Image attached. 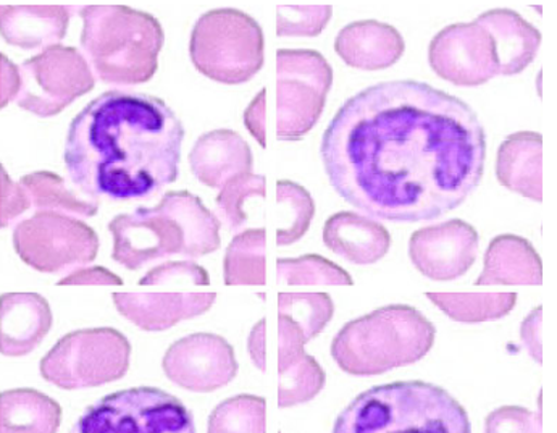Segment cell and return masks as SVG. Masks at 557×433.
<instances>
[{"mask_svg":"<svg viewBox=\"0 0 557 433\" xmlns=\"http://www.w3.org/2000/svg\"><path fill=\"white\" fill-rule=\"evenodd\" d=\"M262 26L238 9L209 10L199 16L189 41L193 65L222 85L251 82L263 66Z\"/></svg>","mask_w":557,"mask_h":433,"instance_id":"8992f818","label":"cell"},{"mask_svg":"<svg viewBox=\"0 0 557 433\" xmlns=\"http://www.w3.org/2000/svg\"><path fill=\"white\" fill-rule=\"evenodd\" d=\"M32 209V201L20 183L13 182L5 166L0 165V228L22 222L23 215Z\"/></svg>","mask_w":557,"mask_h":433,"instance_id":"f35d334b","label":"cell"},{"mask_svg":"<svg viewBox=\"0 0 557 433\" xmlns=\"http://www.w3.org/2000/svg\"><path fill=\"white\" fill-rule=\"evenodd\" d=\"M543 265L529 239L506 235L492 239L485 252V264L475 286H540Z\"/></svg>","mask_w":557,"mask_h":433,"instance_id":"7402d4cb","label":"cell"},{"mask_svg":"<svg viewBox=\"0 0 557 433\" xmlns=\"http://www.w3.org/2000/svg\"><path fill=\"white\" fill-rule=\"evenodd\" d=\"M57 286H122L123 280L103 265L82 268L69 273L55 283Z\"/></svg>","mask_w":557,"mask_h":433,"instance_id":"ab89813d","label":"cell"},{"mask_svg":"<svg viewBox=\"0 0 557 433\" xmlns=\"http://www.w3.org/2000/svg\"><path fill=\"white\" fill-rule=\"evenodd\" d=\"M540 412L520 406H503L485 419V433H542Z\"/></svg>","mask_w":557,"mask_h":433,"instance_id":"74e56055","label":"cell"},{"mask_svg":"<svg viewBox=\"0 0 557 433\" xmlns=\"http://www.w3.org/2000/svg\"><path fill=\"white\" fill-rule=\"evenodd\" d=\"M265 198V176L245 173L230 180L215 199L216 219L222 220L223 225L230 232H242L249 222L246 205L251 199Z\"/></svg>","mask_w":557,"mask_h":433,"instance_id":"e575fe53","label":"cell"},{"mask_svg":"<svg viewBox=\"0 0 557 433\" xmlns=\"http://www.w3.org/2000/svg\"><path fill=\"white\" fill-rule=\"evenodd\" d=\"M276 279L288 286H352L355 280L342 265L319 255L276 261Z\"/></svg>","mask_w":557,"mask_h":433,"instance_id":"d6a6232c","label":"cell"},{"mask_svg":"<svg viewBox=\"0 0 557 433\" xmlns=\"http://www.w3.org/2000/svg\"><path fill=\"white\" fill-rule=\"evenodd\" d=\"M495 42L499 75H520L539 54L542 33L519 13L509 9H495L475 18Z\"/></svg>","mask_w":557,"mask_h":433,"instance_id":"603a6c76","label":"cell"},{"mask_svg":"<svg viewBox=\"0 0 557 433\" xmlns=\"http://www.w3.org/2000/svg\"><path fill=\"white\" fill-rule=\"evenodd\" d=\"M278 316L295 322L309 343L332 322L335 302L326 293H280Z\"/></svg>","mask_w":557,"mask_h":433,"instance_id":"836d02e7","label":"cell"},{"mask_svg":"<svg viewBox=\"0 0 557 433\" xmlns=\"http://www.w3.org/2000/svg\"><path fill=\"white\" fill-rule=\"evenodd\" d=\"M332 5H278L276 36L278 38H317L332 20Z\"/></svg>","mask_w":557,"mask_h":433,"instance_id":"d590c367","label":"cell"},{"mask_svg":"<svg viewBox=\"0 0 557 433\" xmlns=\"http://www.w3.org/2000/svg\"><path fill=\"white\" fill-rule=\"evenodd\" d=\"M18 183L28 195L32 209L36 212H55L82 220L91 219L101 208V201L73 189L66 185L65 178L48 170L28 173Z\"/></svg>","mask_w":557,"mask_h":433,"instance_id":"4316f807","label":"cell"},{"mask_svg":"<svg viewBox=\"0 0 557 433\" xmlns=\"http://www.w3.org/2000/svg\"><path fill=\"white\" fill-rule=\"evenodd\" d=\"M435 336V325L412 306H383L336 333L332 358L346 374L372 378L422 361Z\"/></svg>","mask_w":557,"mask_h":433,"instance_id":"5b68a950","label":"cell"},{"mask_svg":"<svg viewBox=\"0 0 557 433\" xmlns=\"http://www.w3.org/2000/svg\"><path fill=\"white\" fill-rule=\"evenodd\" d=\"M72 15L66 5H2L0 35L13 48L42 52L65 39Z\"/></svg>","mask_w":557,"mask_h":433,"instance_id":"ac0fdd59","label":"cell"},{"mask_svg":"<svg viewBox=\"0 0 557 433\" xmlns=\"http://www.w3.org/2000/svg\"><path fill=\"white\" fill-rule=\"evenodd\" d=\"M163 374L180 388L212 393L232 383L239 371L235 349L215 333H191L176 339L162 359Z\"/></svg>","mask_w":557,"mask_h":433,"instance_id":"5bb4252c","label":"cell"},{"mask_svg":"<svg viewBox=\"0 0 557 433\" xmlns=\"http://www.w3.org/2000/svg\"><path fill=\"white\" fill-rule=\"evenodd\" d=\"M479 246V232L470 223L453 219L413 232L409 239V258L426 279L453 282L475 264Z\"/></svg>","mask_w":557,"mask_h":433,"instance_id":"9a60e30c","label":"cell"},{"mask_svg":"<svg viewBox=\"0 0 557 433\" xmlns=\"http://www.w3.org/2000/svg\"><path fill=\"white\" fill-rule=\"evenodd\" d=\"M139 286H209L210 275L195 261H165L156 265L138 282Z\"/></svg>","mask_w":557,"mask_h":433,"instance_id":"8d00e7d4","label":"cell"},{"mask_svg":"<svg viewBox=\"0 0 557 433\" xmlns=\"http://www.w3.org/2000/svg\"><path fill=\"white\" fill-rule=\"evenodd\" d=\"M116 311L145 332H165L210 311L215 292L113 293Z\"/></svg>","mask_w":557,"mask_h":433,"instance_id":"2e32d148","label":"cell"},{"mask_svg":"<svg viewBox=\"0 0 557 433\" xmlns=\"http://www.w3.org/2000/svg\"><path fill=\"white\" fill-rule=\"evenodd\" d=\"M22 88L20 66L15 65L5 54H0V109L16 101Z\"/></svg>","mask_w":557,"mask_h":433,"instance_id":"b9f144b4","label":"cell"},{"mask_svg":"<svg viewBox=\"0 0 557 433\" xmlns=\"http://www.w3.org/2000/svg\"><path fill=\"white\" fill-rule=\"evenodd\" d=\"M267 89H260L259 95L252 99L251 104L245 110V125L248 132L251 133L253 139L259 143L260 148H267L265 136V106H267Z\"/></svg>","mask_w":557,"mask_h":433,"instance_id":"7bdbcfd3","label":"cell"},{"mask_svg":"<svg viewBox=\"0 0 557 433\" xmlns=\"http://www.w3.org/2000/svg\"><path fill=\"white\" fill-rule=\"evenodd\" d=\"M251 146L233 129L206 133L189 152V166L199 183L222 189L235 176L252 173Z\"/></svg>","mask_w":557,"mask_h":433,"instance_id":"ffe728a7","label":"cell"},{"mask_svg":"<svg viewBox=\"0 0 557 433\" xmlns=\"http://www.w3.org/2000/svg\"><path fill=\"white\" fill-rule=\"evenodd\" d=\"M542 306H536L525 321L520 326V338H522L523 346L529 351L530 358L533 361L543 364V351H542Z\"/></svg>","mask_w":557,"mask_h":433,"instance_id":"60d3db41","label":"cell"},{"mask_svg":"<svg viewBox=\"0 0 557 433\" xmlns=\"http://www.w3.org/2000/svg\"><path fill=\"white\" fill-rule=\"evenodd\" d=\"M248 351L251 356V361L260 372L267 371V355H265V319H260L256 325L252 326L251 333L248 338Z\"/></svg>","mask_w":557,"mask_h":433,"instance_id":"ee69618b","label":"cell"},{"mask_svg":"<svg viewBox=\"0 0 557 433\" xmlns=\"http://www.w3.org/2000/svg\"><path fill=\"white\" fill-rule=\"evenodd\" d=\"M183 139L182 120L162 99L113 89L72 120L63 161L88 198L149 199L178 180Z\"/></svg>","mask_w":557,"mask_h":433,"instance_id":"7a4b0ae2","label":"cell"},{"mask_svg":"<svg viewBox=\"0 0 557 433\" xmlns=\"http://www.w3.org/2000/svg\"><path fill=\"white\" fill-rule=\"evenodd\" d=\"M185 230V258L188 261L212 255L222 245L220 220L189 191H169L159 202Z\"/></svg>","mask_w":557,"mask_h":433,"instance_id":"484cf974","label":"cell"},{"mask_svg":"<svg viewBox=\"0 0 557 433\" xmlns=\"http://www.w3.org/2000/svg\"><path fill=\"white\" fill-rule=\"evenodd\" d=\"M401 33L388 23L360 20L346 25L336 36L335 52L346 65L376 72L396 65L405 55Z\"/></svg>","mask_w":557,"mask_h":433,"instance_id":"d6986e66","label":"cell"},{"mask_svg":"<svg viewBox=\"0 0 557 433\" xmlns=\"http://www.w3.org/2000/svg\"><path fill=\"white\" fill-rule=\"evenodd\" d=\"M132 345L112 326L66 333L46 352L39 364L41 378L57 388H98L128 374Z\"/></svg>","mask_w":557,"mask_h":433,"instance_id":"52a82bcc","label":"cell"},{"mask_svg":"<svg viewBox=\"0 0 557 433\" xmlns=\"http://www.w3.org/2000/svg\"><path fill=\"white\" fill-rule=\"evenodd\" d=\"M315 215V202L305 186L289 180L276 183V246L295 245L305 238Z\"/></svg>","mask_w":557,"mask_h":433,"instance_id":"f546056e","label":"cell"},{"mask_svg":"<svg viewBox=\"0 0 557 433\" xmlns=\"http://www.w3.org/2000/svg\"><path fill=\"white\" fill-rule=\"evenodd\" d=\"M322 238L330 251L356 265L376 264L392 248L388 228L372 216L348 211L326 220Z\"/></svg>","mask_w":557,"mask_h":433,"instance_id":"44dd1931","label":"cell"},{"mask_svg":"<svg viewBox=\"0 0 557 433\" xmlns=\"http://www.w3.org/2000/svg\"><path fill=\"white\" fill-rule=\"evenodd\" d=\"M107 228L113 238V261L128 271H141L152 262L185 255V230L160 205L119 214Z\"/></svg>","mask_w":557,"mask_h":433,"instance_id":"7c38bea8","label":"cell"},{"mask_svg":"<svg viewBox=\"0 0 557 433\" xmlns=\"http://www.w3.org/2000/svg\"><path fill=\"white\" fill-rule=\"evenodd\" d=\"M326 374L313 356L302 352L285 368L278 369L280 409L312 401L325 388Z\"/></svg>","mask_w":557,"mask_h":433,"instance_id":"1f68e13d","label":"cell"},{"mask_svg":"<svg viewBox=\"0 0 557 433\" xmlns=\"http://www.w3.org/2000/svg\"><path fill=\"white\" fill-rule=\"evenodd\" d=\"M20 76L16 106L42 119L59 115L96 86L85 55L72 46H53L25 60Z\"/></svg>","mask_w":557,"mask_h":433,"instance_id":"8fae6325","label":"cell"},{"mask_svg":"<svg viewBox=\"0 0 557 433\" xmlns=\"http://www.w3.org/2000/svg\"><path fill=\"white\" fill-rule=\"evenodd\" d=\"M226 286L265 285V230L249 228L238 233L223 259Z\"/></svg>","mask_w":557,"mask_h":433,"instance_id":"f1b7e54d","label":"cell"},{"mask_svg":"<svg viewBox=\"0 0 557 433\" xmlns=\"http://www.w3.org/2000/svg\"><path fill=\"white\" fill-rule=\"evenodd\" d=\"M53 324L51 305L39 293H3L0 296V352L7 358L32 355Z\"/></svg>","mask_w":557,"mask_h":433,"instance_id":"e0dca14e","label":"cell"},{"mask_svg":"<svg viewBox=\"0 0 557 433\" xmlns=\"http://www.w3.org/2000/svg\"><path fill=\"white\" fill-rule=\"evenodd\" d=\"M429 60L440 78L456 86L476 88L499 76L495 42L476 20L442 29L430 42Z\"/></svg>","mask_w":557,"mask_h":433,"instance_id":"4fadbf2b","label":"cell"},{"mask_svg":"<svg viewBox=\"0 0 557 433\" xmlns=\"http://www.w3.org/2000/svg\"><path fill=\"white\" fill-rule=\"evenodd\" d=\"M320 156L333 189L367 216L426 222L479 188L486 135L462 99L396 79L349 98L326 126Z\"/></svg>","mask_w":557,"mask_h":433,"instance_id":"6da1fadb","label":"cell"},{"mask_svg":"<svg viewBox=\"0 0 557 433\" xmlns=\"http://www.w3.org/2000/svg\"><path fill=\"white\" fill-rule=\"evenodd\" d=\"M426 298L451 321L482 324L505 319L516 308L517 293H425Z\"/></svg>","mask_w":557,"mask_h":433,"instance_id":"83f0119b","label":"cell"},{"mask_svg":"<svg viewBox=\"0 0 557 433\" xmlns=\"http://www.w3.org/2000/svg\"><path fill=\"white\" fill-rule=\"evenodd\" d=\"M62 406L35 388L0 393V433H59Z\"/></svg>","mask_w":557,"mask_h":433,"instance_id":"d4e9b609","label":"cell"},{"mask_svg":"<svg viewBox=\"0 0 557 433\" xmlns=\"http://www.w3.org/2000/svg\"><path fill=\"white\" fill-rule=\"evenodd\" d=\"M496 176L509 191L543 201V138L536 132L507 136L498 149Z\"/></svg>","mask_w":557,"mask_h":433,"instance_id":"cb8c5ba5","label":"cell"},{"mask_svg":"<svg viewBox=\"0 0 557 433\" xmlns=\"http://www.w3.org/2000/svg\"><path fill=\"white\" fill-rule=\"evenodd\" d=\"M79 16L82 54L96 78L112 86L151 82L165 42L156 16L126 5H86Z\"/></svg>","mask_w":557,"mask_h":433,"instance_id":"3957f363","label":"cell"},{"mask_svg":"<svg viewBox=\"0 0 557 433\" xmlns=\"http://www.w3.org/2000/svg\"><path fill=\"white\" fill-rule=\"evenodd\" d=\"M333 85V69L310 49L276 51V138L299 141L317 125Z\"/></svg>","mask_w":557,"mask_h":433,"instance_id":"9c48e42d","label":"cell"},{"mask_svg":"<svg viewBox=\"0 0 557 433\" xmlns=\"http://www.w3.org/2000/svg\"><path fill=\"white\" fill-rule=\"evenodd\" d=\"M207 433H267V401L262 396H232L209 416Z\"/></svg>","mask_w":557,"mask_h":433,"instance_id":"4dcf8cb0","label":"cell"},{"mask_svg":"<svg viewBox=\"0 0 557 433\" xmlns=\"http://www.w3.org/2000/svg\"><path fill=\"white\" fill-rule=\"evenodd\" d=\"M69 433H196L193 412L156 386L120 389L88 406Z\"/></svg>","mask_w":557,"mask_h":433,"instance_id":"ba28073f","label":"cell"},{"mask_svg":"<svg viewBox=\"0 0 557 433\" xmlns=\"http://www.w3.org/2000/svg\"><path fill=\"white\" fill-rule=\"evenodd\" d=\"M332 433H472L466 408L422 380L373 386L336 418Z\"/></svg>","mask_w":557,"mask_h":433,"instance_id":"277c9868","label":"cell"},{"mask_svg":"<svg viewBox=\"0 0 557 433\" xmlns=\"http://www.w3.org/2000/svg\"><path fill=\"white\" fill-rule=\"evenodd\" d=\"M13 248L28 268L48 275H69L96 261L98 233L83 220L36 212L13 228Z\"/></svg>","mask_w":557,"mask_h":433,"instance_id":"30bf717a","label":"cell"}]
</instances>
